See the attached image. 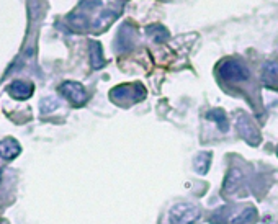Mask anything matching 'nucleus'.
<instances>
[{
    "label": "nucleus",
    "instance_id": "6e6552de",
    "mask_svg": "<svg viewBox=\"0 0 278 224\" xmlns=\"http://www.w3.org/2000/svg\"><path fill=\"white\" fill-rule=\"evenodd\" d=\"M20 151H22V147L15 139L12 137H8V139H3L0 142V157H3V159H13V157H17L20 154Z\"/></svg>",
    "mask_w": 278,
    "mask_h": 224
},
{
    "label": "nucleus",
    "instance_id": "9d476101",
    "mask_svg": "<svg viewBox=\"0 0 278 224\" xmlns=\"http://www.w3.org/2000/svg\"><path fill=\"white\" fill-rule=\"evenodd\" d=\"M262 79L269 87H278V64L277 63H267L264 65Z\"/></svg>",
    "mask_w": 278,
    "mask_h": 224
},
{
    "label": "nucleus",
    "instance_id": "1a4fd4ad",
    "mask_svg": "<svg viewBox=\"0 0 278 224\" xmlns=\"http://www.w3.org/2000/svg\"><path fill=\"white\" fill-rule=\"evenodd\" d=\"M133 36H135V30L130 25H123V28L118 33V46L120 51H128L133 46Z\"/></svg>",
    "mask_w": 278,
    "mask_h": 224
},
{
    "label": "nucleus",
    "instance_id": "20e7f679",
    "mask_svg": "<svg viewBox=\"0 0 278 224\" xmlns=\"http://www.w3.org/2000/svg\"><path fill=\"white\" fill-rule=\"evenodd\" d=\"M59 92H61V95L66 96V98H68L70 103L75 105V106L84 105L87 101L85 89L82 87L80 84H77V82H64L59 87Z\"/></svg>",
    "mask_w": 278,
    "mask_h": 224
},
{
    "label": "nucleus",
    "instance_id": "9b49d317",
    "mask_svg": "<svg viewBox=\"0 0 278 224\" xmlns=\"http://www.w3.org/2000/svg\"><path fill=\"white\" fill-rule=\"evenodd\" d=\"M90 61H92V67L94 69H100L105 65V59H104V53H102V46L97 41L90 43Z\"/></svg>",
    "mask_w": 278,
    "mask_h": 224
},
{
    "label": "nucleus",
    "instance_id": "f8f14e48",
    "mask_svg": "<svg viewBox=\"0 0 278 224\" xmlns=\"http://www.w3.org/2000/svg\"><path fill=\"white\" fill-rule=\"evenodd\" d=\"M255 220H257V211L254 208H245L243 213L236 215L231 220V224H254Z\"/></svg>",
    "mask_w": 278,
    "mask_h": 224
},
{
    "label": "nucleus",
    "instance_id": "dca6fc26",
    "mask_svg": "<svg viewBox=\"0 0 278 224\" xmlns=\"http://www.w3.org/2000/svg\"><path fill=\"white\" fill-rule=\"evenodd\" d=\"M208 118L216 121L219 126V129H223V131L228 129V121H226V115L223 110H211L208 113Z\"/></svg>",
    "mask_w": 278,
    "mask_h": 224
},
{
    "label": "nucleus",
    "instance_id": "2eb2a0df",
    "mask_svg": "<svg viewBox=\"0 0 278 224\" xmlns=\"http://www.w3.org/2000/svg\"><path fill=\"white\" fill-rule=\"evenodd\" d=\"M146 32L151 34V36H154V39L159 43H162V41H166V39L169 38V33H167V30L161 27V25H151V27H147Z\"/></svg>",
    "mask_w": 278,
    "mask_h": 224
},
{
    "label": "nucleus",
    "instance_id": "ddd939ff",
    "mask_svg": "<svg viewBox=\"0 0 278 224\" xmlns=\"http://www.w3.org/2000/svg\"><path fill=\"white\" fill-rule=\"evenodd\" d=\"M115 17H116V13H113V12H105V13H102L100 17L95 20L94 30H95V32H102V30L106 28L108 25H110L113 20H115Z\"/></svg>",
    "mask_w": 278,
    "mask_h": 224
},
{
    "label": "nucleus",
    "instance_id": "f3484780",
    "mask_svg": "<svg viewBox=\"0 0 278 224\" xmlns=\"http://www.w3.org/2000/svg\"><path fill=\"white\" fill-rule=\"evenodd\" d=\"M58 108V101H56L54 98H44L43 101H41V111L43 113H46V111H53Z\"/></svg>",
    "mask_w": 278,
    "mask_h": 224
},
{
    "label": "nucleus",
    "instance_id": "4468645a",
    "mask_svg": "<svg viewBox=\"0 0 278 224\" xmlns=\"http://www.w3.org/2000/svg\"><path fill=\"white\" fill-rule=\"evenodd\" d=\"M209 162H211L209 152H202V154H198V157L195 159V169H197L200 174H207Z\"/></svg>",
    "mask_w": 278,
    "mask_h": 224
},
{
    "label": "nucleus",
    "instance_id": "a211bd4d",
    "mask_svg": "<svg viewBox=\"0 0 278 224\" xmlns=\"http://www.w3.org/2000/svg\"><path fill=\"white\" fill-rule=\"evenodd\" d=\"M277 154H278V147H277Z\"/></svg>",
    "mask_w": 278,
    "mask_h": 224
},
{
    "label": "nucleus",
    "instance_id": "6ab92c4d",
    "mask_svg": "<svg viewBox=\"0 0 278 224\" xmlns=\"http://www.w3.org/2000/svg\"><path fill=\"white\" fill-rule=\"evenodd\" d=\"M0 224H3V223H0Z\"/></svg>",
    "mask_w": 278,
    "mask_h": 224
},
{
    "label": "nucleus",
    "instance_id": "7ed1b4c3",
    "mask_svg": "<svg viewBox=\"0 0 278 224\" xmlns=\"http://www.w3.org/2000/svg\"><path fill=\"white\" fill-rule=\"evenodd\" d=\"M218 72L221 77L231 80V82H241V80L249 79V70H247L243 63H238V61H224V63H221Z\"/></svg>",
    "mask_w": 278,
    "mask_h": 224
},
{
    "label": "nucleus",
    "instance_id": "0eeeda50",
    "mask_svg": "<svg viewBox=\"0 0 278 224\" xmlns=\"http://www.w3.org/2000/svg\"><path fill=\"white\" fill-rule=\"evenodd\" d=\"M241 183H243V174H241V170L231 169L228 172V175H226V179H224L223 193H226V195H231V193H234L241 187Z\"/></svg>",
    "mask_w": 278,
    "mask_h": 224
},
{
    "label": "nucleus",
    "instance_id": "f03ea898",
    "mask_svg": "<svg viewBox=\"0 0 278 224\" xmlns=\"http://www.w3.org/2000/svg\"><path fill=\"white\" fill-rule=\"evenodd\" d=\"M200 210L192 203H180L171 210L172 224H193L200 218Z\"/></svg>",
    "mask_w": 278,
    "mask_h": 224
},
{
    "label": "nucleus",
    "instance_id": "f257e3e1",
    "mask_svg": "<svg viewBox=\"0 0 278 224\" xmlns=\"http://www.w3.org/2000/svg\"><path fill=\"white\" fill-rule=\"evenodd\" d=\"M110 96L113 101L116 103H123V101H139L146 96V90L142 89L141 84H126V85H120V87H115L110 92Z\"/></svg>",
    "mask_w": 278,
    "mask_h": 224
},
{
    "label": "nucleus",
    "instance_id": "423d86ee",
    "mask_svg": "<svg viewBox=\"0 0 278 224\" xmlns=\"http://www.w3.org/2000/svg\"><path fill=\"white\" fill-rule=\"evenodd\" d=\"M33 84L25 82V80H15V82L10 84L8 87V94L17 100H27L33 95Z\"/></svg>",
    "mask_w": 278,
    "mask_h": 224
},
{
    "label": "nucleus",
    "instance_id": "39448f33",
    "mask_svg": "<svg viewBox=\"0 0 278 224\" xmlns=\"http://www.w3.org/2000/svg\"><path fill=\"white\" fill-rule=\"evenodd\" d=\"M238 131H239V134L243 136L247 142H250L252 146L259 144V141H260L259 131L254 128V125L250 123L247 116H244V115L239 116V120H238Z\"/></svg>",
    "mask_w": 278,
    "mask_h": 224
}]
</instances>
